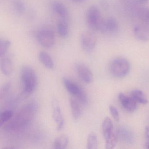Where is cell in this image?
<instances>
[{"label": "cell", "instance_id": "1", "mask_svg": "<svg viewBox=\"0 0 149 149\" xmlns=\"http://www.w3.org/2000/svg\"><path fill=\"white\" fill-rule=\"evenodd\" d=\"M38 108L36 102H29L19 110L5 124L4 127L8 130H15L25 127L33 120L38 111Z\"/></svg>", "mask_w": 149, "mask_h": 149}, {"label": "cell", "instance_id": "2", "mask_svg": "<svg viewBox=\"0 0 149 149\" xmlns=\"http://www.w3.org/2000/svg\"><path fill=\"white\" fill-rule=\"evenodd\" d=\"M23 91L20 98L24 99L34 91L38 84V79L34 70L30 66H22L20 71Z\"/></svg>", "mask_w": 149, "mask_h": 149}, {"label": "cell", "instance_id": "3", "mask_svg": "<svg viewBox=\"0 0 149 149\" xmlns=\"http://www.w3.org/2000/svg\"><path fill=\"white\" fill-rule=\"evenodd\" d=\"M130 66L129 61L123 57H117L113 59L109 65L111 74L117 78H123L129 73Z\"/></svg>", "mask_w": 149, "mask_h": 149}, {"label": "cell", "instance_id": "4", "mask_svg": "<svg viewBox=\"0 0 149 149\" xmlns=\"http://www.w3.org/2000/svg\"><path fill=\"white\" fill-rule=\"evenodd\" d=\"M63 82L66 89L70 95L75 97L78 101L83 105L87 104L88 96L83 89L68 78H63Z\"/></svg>", "mask_w": 149, "mask_h": 149}, {"label": "cell", "instance_id": "5", "mask_svg": "<svg viewBox=\"0 0 149 149\" xmlns=\"http://www.w3.org/2000/svg\"><path fill=\"white\" fill-rule=\"evenodd\" d=\"M86 19L87 25L90 30L98 31L103 19L100 10L97 6H92L89 8L86 15Z\"/></svg>", "mask_w": 149, "mask_h": 149}, {"label": "cell", "instance_id": "6", "mask_svg": "<svg viewBox=\"0 0 149 149\" xmlns=\"http://www.w3.org/2000/svg\"><path fill=\"white\" fill-rule=\"evenodd\" d=\"M97 39L93 31L84 32L81 36V45L84 51L86 53H90L95 49Z\"/></svg>", "mask_w": 149, "mask_h": 149}, {"label": "cell", "instance_id": "7", "mask_svg": "<svg viewBox=\"0 0 149 149\" xmlns=\"http://www.w3.org/2000/svg\"><path fill=\"white\" fill-rule=\"evenodd\" d=\"M37 39L39 43L47 48L52 47L55 42L54 33L50 29H43L39 31Z\"/></svg>", "mask_w": 149, "mask_h": 149}, {"label": "cell", "instance_id": "8", "mask_svg": "<svg viewBox=\"0 0 149 149\" xmlns=\"http://www.w3.org/2000/svg\"><path fill=\"white\" fill-rule=\"evenodd\" d=\"M118 24L115 18L109 17L103 19L98 28V31L103 34H113L117 32Z\"/></svg>", "mask_w": 149, "mask_h": 149}, {"label": "cell", "instance_id": "9", "mask_svg": "<svg viewBox=\"0 0 149 149\" xmlns=\"http://www.w3.org/2000/svg\"><path fill=\"white\" fill-rule=\"evenodd\" d=\"M75 70L80 79L86 84L92 82L93 77L90 69L84 63H78L75 65Z\"/></svg>", "mask_w": 149, "mask_h": 149}, {"label": "cell", "instance_id": "10", "mask_svg": "<svg viewBox=\"0 0 149 149\" xmlns=\"http://www.w3.org/2000/svg\"><path fill=\"white\" fill-rule=\"evenodd\" d=\"M53 108V117L55 123L57 125V130H61L64 127V120L62 114L61 108L58 102L56 99H53L52 102Z\"/></svg>", "mask_w": 149, "mask_h": 149}, {"label": "cell", "instance_id": "11", "mask_svg": "<svg viewBox=\"0 0 149 149\" xmlns=\"http://www.w3.org/2000/svg\"><path fill=\"white\" fill-rule=\"evenodd\" d=\"M133 33L138 40L142 42L149 40V26L146 24L136 25L133 29Z\"/></svg>", "mask_w": 149, "mask_h": 149}, {"label": "cell", "instance_id": "12", "mask_svg": "<svg viewBox=\"0 0 149 149\" xmlns=\"http://www.w3.org/2000/svg\"><path fill=\"white\" fill-rule=\"evenodd\" d=\"M118 99L123 108L129 112H133L137 109V103L130 96H128L123 93L118 95Z\"/></svg>", "mask_w": 149, "mask_h": 149}, {"label": "cell", "instance_id": "13", "mask_svg": "<svg viewBox=\"0 0 149 149\" xmlns=\"http://www.w3.org/2000/svg\"><path fill=\"white\" fill-rule=\"evenodd\" d=\"M116 133L118 140H121L126 143H131L133 141V137L130 131L124 127H118L117 129Z\"/></svg>", "mask_w": 149, "mask_h": 149}, {"label": "cell", "instance_id": "14", "mask_svg": "<svg viewBox=\"0 0 149 149\" xmlns=\"http://www.w3.org/2000/svg\"><path fill=\"white\" fill-rule=\"evenodd\" d=\"M102 131L105 140L108 139L113 133V123L109 117H106L102 124Z\"/></svg>", "mask_w": 149, "mask_h": 149}, {"label": "cell", "instance_id": "15", "mask_svg": "<svg viewBox=\"0 0 149 149\" xmlns=\"http://www.w3.org/2000/svg\"><path fill=\"white\" fill-rule=\"evenodd\" d=\"M0 65L1 71L5 75H9L12 74L13 67L12 60L10 58L5 56L1 58Z\"/></svg>", "mask_w": 149, "mask_h": 149}, {"label": "cell", "instance_id": "16", "mask_svg": "<svg viewBox=\"0 0 149 149\" xmlns=\"http://www.w3.org/2000/svg\"><path fill=\"white\" fill-rule=\"evenodd\" d=\"M52 8L56 14L65 19L68 16V11L64 4L60 1H54L52 4Z\"/></svg>", "mask_w": 149, "mask_h": 149}, {"label": "cell", "instance_id": "17", "mask_svg": "<svg viewBox=\"0 0 149 149\" xmlns=\"http://www.w3.org/2000/svg\"><path fill=\"white\" fill-rule=\"evenodd\" d=\"M40 61L49 69L52 70L54 68V63L52 57L47 52L41 51L39 53Z\"/></svg>", "mask_w": 149, "mask_h": 149}, {"label": "cell", "instance_id": "18", "mask_svg": "<svg viewBox=\"0 0 149 149\" xmlns=\"http://www.w3.org/2000/svg\"><path fill=\"white\" fill-rule=\"evenodd\" d=\"M69 142V137L66 135H62L57 137L54 142V148L56 149H66Z\"/></svg>", "mask_w": 149, "mask_h": 149}, {"label": "cell", "instance_id": "19", "mask_svg": "<svg viewBox=\"0 0 149 149\" xmlns=\"http://www.w3.org/2000/svg\"><path fill=\"white\" fill-rule=\"evenodd\" d=\"M130 96L137 103L145 104L148 102L147 97L145 94L140 90H134L132 91Z\"/></svg>", "mask_w": 149, "mask_h": 149}, {"label": "cell", "instance_id": "20", "mask_svg": "<svg viewBox=\"0 0 149 149\" xmlns=\"http://www.w3.org/2000/svg\"><path fill=\"white\" fill-rule=\"evenodd\" d=\"M70 103L72 116L74 119L77 120L80 118L81 115V108L79 103L75 97H71Z\"/></svg>", "mask_w": 149, "mask_h": 149}, {"label": "cell", "instance_id": "21", "mask_svg": "<svg viewBox=\"0 0 149 149\" xmlns=\"http://www.w3.org/2000/svg\"><path fill=\"white\" fill-rule=\"evenodd\" d=\"M57 30L61 37L63 38L68 37L69 35L68 26L65 19H62L57 24Z\"/></svg>", "mask_w": 149, "mask_h": 149}, {"label": "cell", "instance_id": "22", "mask_svg": "<svg viewBox=\"0 0 149 149\" xmlns=\"http://www.w3.org/2000/svg\"><path fill=\"white\" fill-rule=\"evenodd\" d=\"M137 15L143 23L149 26V8H140L138 10Z\"/></svg>", "mask_w": 149, "mask_h": 149}, {"label": "cell", "instance_id": "23", "mask_svg": "<svg viewBox=\"0 0 149 149\" xmlns=\"http://www.w3.org/2000/svg\"><path fill=\"white\" fill-rule=\"evenodd\" d=\"M14 116V112L12 110L6 109L1 113L0 115V125L4 126L6 123L11 120Z\"/></svg>", "mask_w": 149, "mask_h": 149}, {"label": "cell", "instance_id": "24", "mask_svg": "<svg viewBox=\"0 0 149 149\" xmlns=\"http://www.w3.org/2000/svg\"><path fill=\"white\" fill-rule=\"evenodd\" d=\"M98 147V140L95 133L91 132L87 138V149H96Z\"/></svg>", "mask_w": 149, "mask_h": 149}, {"label": "cell", "instance_id": "25", "mask_svg": "<svg viewBox=\"0 0 149 149\" xmlns=\"http://www.w3.org/2000/svg\"><path fill=\"white\" fill-rule=\"evenodd\" d=\"M11 45V42L7 39H1L0 40V57H3L6 54Z\"/></svg>", "mask_w": 149, "mask_h": 149}, {"label": "cell", "instance_id": "26", "mask_svg": "<svg viewBox=\"0 0 149 149\" xmlns=\"http://www.w3.org/2000/svg\"><path fill=\"white\" fill-rule=\"evenodd\" d=\"M118 139L116 132L114 133L105 140V148L107 149H111L114 148L116 145Z\"/></svg>", "mask_w": 149, "mask_h": 149}, {"label": "cell", "instance_id": "27", "mask_svg": "<svg viewBox=\"0 0 149 149\" xmlns=\"http://www.w3.org/2000/svg\"><path fill=\"white\" fill-rule=\"evenodd\" d=\"M13 6L15 12L18 13H23L25 11V5L21 0H15Z\"/></svg>", "mask_w": 149, "mask_h": 149}, {"label": "cell", "instance_id": "28", "mask_svg": "<svg viewBox=\"0 0 149 149\" xmlns=\"http://www.w3.org/2000/svg\"><path fill=\"white\" fill-rule=\"evenodd\" d=\"M11 87H12V82L11 81L8 82L3 84V86H1V90H0V98H1V99H2L10 91Z\"/></svg>", "mask_w": 149, "mask_h": 149}, {"label": "cell", "instance_id": "29", "mask_svg": "<svg viewBox=\"0 0 149 149\" xmlns=\"http://www.w3.org/2000/svg\"><path fill=\"white\" fill-rule=\"evenodd\" d=\"M110 112L112 116V117L114 118V120L116 122H119V115L118 111L117 109L113 106V105H110L109 107Z\"/></svg>", "mask_w": 149, "mask_h": 149}, {"label": "cell", "instance_id": "30", "mask_svg": "<svg viewBox=\"0 0 149 149\" xmlns=\"http://www.w3.org/2000/svg\"><path fill=\"white\" fill-rule=\"evenodd\" d=\"M149 0H132V3L136 6H140L145 5L149 2Z\"/></svg>", "mask_w": 149, "mask_h": 149}, {"label": "cell", "instance_id": "31", "mask_svg": "<svg viewBox=\"0 0 149 149\" xmlns=\"http://www.w3.org/2000/svg\"><path fill=\"white\" fill-rule=\"evenodd\" d=\"M122 4L124 5L125 6H129L131 2H132V0H120Z\"/></svg>", "mask_w": 149, "mask_h": 149}, {"label": "cell", "instance_id": "32", "mask_svg": "<svg viewBox=\"0 0 149 149\" xmlns=\"http://www.w3.org/2000/svg\"><path fill=\"white\" fill-rule=\"evenodd\" d=\"M100 4L103 8H107L108 7V3L106 0H100Z\"/></svg>", "mask_w": 149, "mask_h": 149}, {"label": "cell", "instance_id": "33", "mask_svg": "<svg viewBox=\"0 0 149 149\" xmlns=\"http://www.w3.org/2000/svg\"><path fill=\"white\" fill-rule=\"evenodd\" d=\"M145 135L146 141L149 142V126H147L145 129Z\"/></svg>", "mask_w": 149, "mask_h": 149}, {"label": "cell", "instance_id": "34", "mask_svg": "<svg viewBox=\"0 0 149 149\" xmlns=\"http://www.w3.org/2000/svg\"><path fill=\"white\" fill-rule=\"evenodd\" d=\"M145 148L146 149H149V142L146 141L145 144Z\"/></svg>", "mask_w": 149, "mask_h": 149}, {"label": "cell", "instance_id": "35", "mask_svg": "<svg viewBox=\"0 0 149 149\" xmlns=\"http://www.w3.org/2000/svg\"><path fill=\"white\" fill-rule=\"evenodd\" d=\"M71 1L74 2H76V3H80V2L84 1V0H71Z\"/></svg>", "mask_w": 149, "mask_h": 149}]
</instances>
